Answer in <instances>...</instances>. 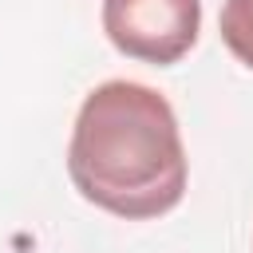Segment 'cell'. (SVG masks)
Returning <instances> with one entry per match:
<instances>
[{
    "label": "cell",
    "instance_id": "cell-1",
    "mask_svg": "<svg viewBox=\"0 0 253 253\" xmlns=\"http://www.w3.org/2000/svg\"><path fill=\"white\" fill-rule=\"evenodd\" d=\"M71 186L99 210L146 221L170 213L186 194V146L166 95L146 83H99L71 126Z\"/></svg>",
    "mask_w": 253,
    "mask_h": 253
},
{
    "label": "cell",
    "instance_id": "cell-2",
    "mask_svg": "<svg viewBox=\"0 0 253 253\" xmlns=\"http://www.w3.org/2000/svg\"><path fill=\"white\" fill-rule=\"evenodd\" d=\"M103 32L115 51L166 67L198 43L202 0H103Z\"/></svg>",
    "mask_w": 253,
    "mask_h": 253
},
{
    "label": "cell",
    "instance_id": "cell-3",
    "mask_svg": "<svg viewBox=\"0 0 253 253\" xmlns=\"http://www.w3.org/2000/svg\"><path fill=\"white\" fill-rule=\"evenodd\" d=\"M217 32L237 63L253 71V0H225L217 16Z\"/></svg>",
    "mask_w": 253,
    "mask_h": 253
}]
</instances>
